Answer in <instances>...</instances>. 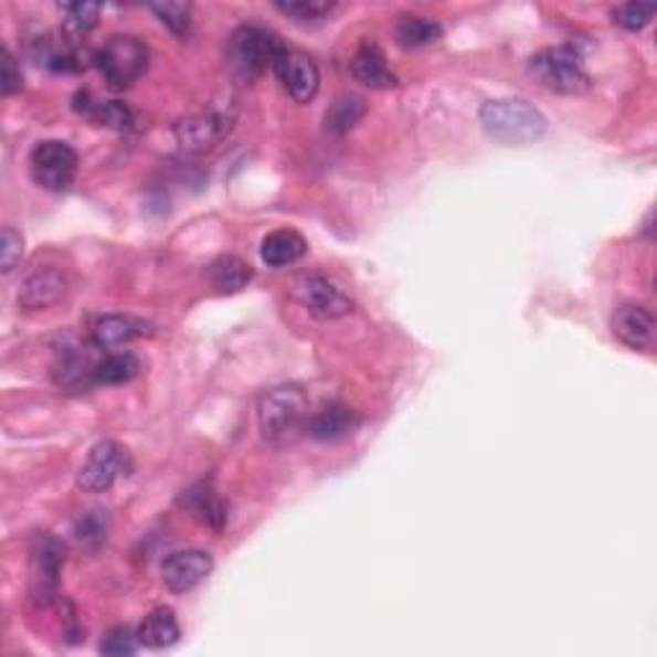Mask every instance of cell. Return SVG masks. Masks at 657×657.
Masks as SVG:
<instances>
[{
	"label": "cell",
	"instance_id": "cell-9",
	"mask_svg": "<svg viewBox=\"0 0 657 657\" xmlns=\"http://www.w3.org/2000/svg\"><path fill=\"white\" fill-rule=\"evenodd\" d=\"M290 293L308 314L324 321L352 314L354 308L352 298L342 288H337L329 278H324V275H304V278L293 283Z\"/></svg>",
	"mask_w": 657,
	"mask_h": 657
},
{
	"label": "cell",
	"instance_id": "cell-19",
	"mask_svg": "<svg viewBox=\"0 0 657 657\" xmlns=\"http://www.w3.org/2000/svg\"><path fill=\"white\" fill-rule=\"evenodd\" d=\"M308 244L304 234H298L296 229H275L263 240V259L271 267H288L296 265L300 257L306 255Z\"/></svg>",
	"mask_w": 657,
	"mask_h": 657
},
{
	"label": "cell",
	"instance_id": "cell-20",
	"mask_svg": "<svg viewBox=\"0 0 657 657\" xmlns=\"http://www.w3.org/2000/svg\"><path fill=\"white\" fill-rule=\"evenodd\" d=\"M368 114V103L362 95L342 93L331 100V106L324 114V131L335 134V137H345L347 131H352Z\"/></svg>",
	"mask_w": 657,
	"mask_h": 657
},
{
	"label": "cell",
	"instance_id": "cell-3",
	"mask_svg": "<svg viewBox=\"0 0 657 657\" xmlns=\"http://www.w3.org/2000/svg\"><path fill=\"white\" fill-rule=\"evenodd\" d=\"M529 75L542 88L560 95H581L591 88V77L583 70V57L575 46L542 50L529 60Z\"/></svg>",
	"mask_w": 657,
	"mask_h": 657
},
{
	"label": "cell",
	"instance_id": "cell-17",
	"mask_svg": "<svg viewBox=\"0 0 657 657\" xmlns=\"http://www.w3.org/2000/svg\"><path fill=\"white\" fill-rule=\"evenodd\" d=\"M186 509L193 513V517L201 521V524L211 527L213 532H221L229 521V506L224 504V498L216 494V488L211 483H198V486L188 488L183 501Z\"/></svg>",
	"mask_w": 657,
	"mask_h": 657
},
{
	"label": "cell",
	"instance_id": "cell-2",
	"mask_svg": "<svg viewBox=\"0 0 657 657\" xmlns=\"http://www.w3.org/2000/svg\"><path fill=\"white\" fill-rule=\"evenodd\" d=\"M480 126L501 145H532L548 131V118L540 108L521 98H496L480 106Z\"/></svg>",
	"mask_w": 657,
	"mask_h": 657
},
{
	"label": "cell",
	"instance_id": "cell-22",
	"mask_svg": "<svg viewBox=\"0 0 657 657\" xmlns=\"http://www.w3.org/2000/svg\"><path fill=\"white\" fill-rule=\"evenodd\" d=\"M252 267L240 257H219L211 265L209 278L219 293H240L252 283Z\"/></svg>",
	"mask_w": 657,
	"mask_h": 657
},
{
	"label": "cell",
	"instance_id": "cell-29",
	"mask_svg": "<svg viewBox=\"0 0 657 657\" xmlns=\"http://www.w3.org/2000/svg\"><path fill=\"white\" fill-rule=\"evenodd\" d=\"M139 637L137 632H131L129 627H114L106 632V637L100 639L98 650L100 655H110V657H124V655H134L139 650Z\"/></svg>",
	"mask_w": 657,
	"mask_h": 657
},
{
	"label": "cell",
	"instance_id": "cell-7",
	"mask_svg": "<svg viewBox=\"0 0 657 657\" xmlns=\"http://www.w3.org/2000/svg\"><path fill=\"white\" fill-rule=\"evenodd\" d=\"M126 473H129V453L118 442L103 439L85 457L83 468L77 473V488L85 494H106Z\"/></svg>",
	"mask_w": 657,
	"mask_h": 657
},
{
	"label": "cell",
	"instance_id": "cell-23",
	"mask_svg": "<svg viewBox=\"0 0 657 657\" xmlns=\"http://www.w3.org/2000/svg\"><path fill=\"white\" fill-rule=\"evenodd\" d=\"M141 362L131 352H116L103 358L93 370V383L100 385H124L139 375Z\"/></svg>",
	"mask_w": 657,
	"mask_h": 657
},
{
	"label": "cell",
	"instance_id": "cell-26",
	"mask_svg": "<svg viewBox=\"0 0 657 657\" xmlns=\"http://www.w3.org/2000/svg\"><path fill=\"white\" fill-rule=\"evenodd\" d=\"M108 532H110V519H108V511L103 509L85 511L83 517L75 521V540L88 550L100 548V544L106 542Z\"/></svg>",
	"mask_w": 657,
	"mask_h": 657
},
{
	"label": "cell",
	"instance_id": "cell-25",
	"mask_svg": "<svg viewBox=\"0 0 657 657\" xmlns=\"http://www.w3.org/2000/svg\"><path fill=\"white\" fill-rule=\"evenodd\" d=\"M62 19H65V34L70 39H85L95 29L100 15L98 3H65L60 6Z\"/></svg>",
	"mask_w": 657,
	"mask_h": 657
},
{
	"label": "cell",
	"instance_id": "cell-15",
	"mask_svg": "<svg viewBox=\"0 0 657 657\" xmlns=\"http://www.w3.org/2000/svg\"><path fill=\"white\" fill-rule=\"evenodd\" d=\"M350 67L354 81L362 83L370 91H388L399 85V77L388 67L385 54L375 42H362L358 52H354Z\"/></svg>",
	"mask_w": 657,
	"mask_h": 657
},
{
	"label": "cell",
	"instance_id": "cell-21",
	"mask_svg": "<svg viewBox=\"0 0 657 657\" xmlns=\"http://www.w3.org/2000/svg\"><path fill=\"white\" fill-rule=\"evenodd\" d=\"M442 39V27L437 21L426 19V15L406 13L401 15L399 23H395V42L403 50H422V46H430Z\"/></svg>",
	"mask_w": 657,
	"mask_h": 657
},
{
	"label": "cell",
	"instance_id": "cell-28",
	"mask_svg": "<svg viewBox=\"0 0 657 657\" xmlns=\"http://www.w3.org/2000/svg\"><path fill=\"white\" fill-rule=\"evenodd\" d=\"M149 8H152V13L165 23V27L172 31V34L188 36L190 13H193V6H190V3H155Z\"/></svg>",
	"mask_w": 657,
	"mask_h": 657
},
{
	"label": "cell",
	"instance_id": "cell-13",
	"mask_svg": "<svg viewBox=\"0 0 657 657\" xmlns=\"http://www.w3.org/2000/svg\"><path fill=\"white\" fill-rule=\"evenodd\" d=\"M67 290L70 283L65 273L54 271V267H39L21 283L19 304L27 311H44V308L57 306L67 296Z\"/></svg>",
	"mask_w": 657,
	"mask_h": 657
},
{
	"label": "cell",
	"instance_id": "cell-24",
	"mask_svg": "<svg viewBox=\"0 0 657 657\" xmlns=\"http://www.w3.org/2000/svg\"><path fill=\"white\" fill-rule=\"evenodd\" d=\"M34 563L39 573L36 577H42V591L46 596V591H52L54 583H57L60 568L65 563V550H62V544L54 540V537H42V540L36 542Z\"/></svg>",
	"mask_w": 657,
	"mask_h": 657
},
{
	"label": "cell",
	"instance_id": "cell-4",
	"mask_svg": "<svg viewBox=\"0 0 657 657\" xmlns=\"http://www.w3.org/2000/svg\"><path fill=\"white\" fill-rule=\"evenodd\" d=\"M95 62H98L103 81L108 83L110 91H126L147 73L149 50L141 39L118 34L100 46Z\"/></svg>",
	"mask_w": 657,
	"mask_h": 657
},
{
	"label": "cell",
	"instance_id": "cell-5",
	"mask_svg": "<svg viewBox=\"0 0 657 657\" xmlns=\"http://www.w3.org/2000/svg\"><path fill=\"white\" fill-rule=\"evenodd\" d=\"M285 44L280 36H275L273 31L259 27H242L234 31L232 42H229V65L240 77L263 75L265 70L275 67V60L280 57Z\"/></svg>",
	"mask_w": 657,
	"mask_h": 657
},
{
	"label": "cell",
	"instance_id": "cell-14",
	"mask_svg": "<svg viewBox=\"0 0 657 657\" xmlns=\"http://www.w3.org/2000/svg\"><path fill=\"white\" fill-rule=\"evenodd\" d=\"M152 324L129 314H106L91 324V339L95 347H118L131 342V339L152 335Z\"/></svg>",
	"mask_w": 657,
	"mask_h": 657
},
{
	"label": "cell",
	"instance_id": "cell-32",
	"mask_svg": "<svg viewBox=\"0 0 657 657\" xmlns=\"http://www.w3.org/2000/svg\"><path fill=\"white\" fill-rule=\"evenodd\" d=\"M0 88H3L6 98H11V95H15L23 88L21 70L15 65V57L11 54V50H3V83H0Z\"/></svg>",
	"mask_w": 657,
	"mask_h": 657
},
{
	"label": "cell",
	"instance_id": "cell-8",
	"mask_svg": "<svg viewBox=\"0 0 657 657\" xmlns=\"http://www.w3.org/2000/svg\"><path fill=\"white\" fill-rule=\"evenodd\" d=\"M234 124V110L224 106H213L203 114L188 116L176 126V139L183 152L201 155L209 152L226 137L229 129Z\"/></svg>",
	"mask_w": 657,
	"mask_h": 657
},
{
	"label": "cell",
	"instance_id": "cell-27",
	"mask_svg": "<svg viewBox=\"0 0 657 657\" xmlns=\"http://www.w3.org/2000/svg\"><path fill=\"white\" fill-rule=\"evenodd\" d=\"M283 15L296 19L300 23H316L329 19L337 11V3H324V0H296V3H278L275 6Z\"/></svg>",
	"mask_w": 657,
	"mask_h": 657
},
{
	"label": "cell",
	"instance_id": "cell-12",
	"mask_svg": "<svg viewBox=\"0 0 657 657\" xmlns=\"http://www.w3.org/2000/svg\"><path fill=\"white\" fill-rule=\"evenodd\" d=\"M213 570V558L205 550H180L162 563V581L172 593H188L201 585Z\"/></svg>",
	"mask_w": 657,
	"mask_h": 657
},
{
	"label": "cell",
	"instance_id": "cell-1",
	"mask_svg": "<svg viewBox=\"0 0 657 657\" xmlns=\"http://www.w3.org/2000/svg\"><path fill=\"white\" fill-rule=\"evenodd\" d=\"M308 399L304 388L278 385L259 399L257 422L265 442L273 447H290L306 434Z\"/></svg>",
	"mask_w": 657,
	"mask_h": 657
},
{
	"label": "cell",
	"instance_id": "cell-6",
	"mask_svg": "<svg viewBox=\"0 0 657 657\" xmlns=\"http://www.w3.org/2000/svg\"><path fill=\"white\" fill-rule=\"evenodd\" d=\"M29 170L36 186L52 193H62L77 178V152L67 141L46 139L31 149Z\"/></svg>",
	"mask_w": 657,
	"mask_h": 657
},
{
	"label": "cell",
	"instance_id": "cell-10",
	"mask_svg": "<svg viewBox=\"0 0 657 657\" xmlns=\"http://www.w3.org/2000/svg\"><path fill=\"white\" fill-rule=\"evenodd\" d=\"M273 73L280 77L283 88L288 91V95L296 103H308L316 98L321 85V75L316 62L308 57L304 52H293L285 46L283 54L275 60Z\"/></svg>",
	"mask_w": 657,
	"mask_h": 657
},
{
	"label": "cell",
	"instance_id": "cell-16",
	"mask_svg": "<svg viewBox=\"0 0 657 657\" xmlns=\"http://www.w3.org/2000/svg\"><path fill=\"white\" fill-rule=\"evenodd\" d=\"M360 426V416L345 403H329L308 416L306 434L319 442H339L347 439Z\"/></svg>",
	"mask_w": 657,
	"mask_h": 657
},
{
	"label": "cell",
	"instance_id": "cell-31",
	"mask_svg": "<svg viewBox=\"0 0 657 657\" xmlns=\"http://www.w3.org/2000/svg\"><path fill=\"white\" fill-rule=\"evenodd\" d=\"M23 257V236L13 226L3 229V273H11Z\"/></svg>",
	"mask_w": 657,
	"mask_h": 657
},
{
	"label": "cell",
	"instance_id": "cell-11",
	"mask_svg": "<svg viewBox=\"0 0 657 657\" xmlns=\"http://www.w3.org/2000/svg\"><path fill=\"white\" fill-rule=\"evenodd\" d=\"M614 337L624 347L635 352H653L657 345V321L650 308L639 304H624L616 308L614 319Z\"/></svg>",
	"mask_w": 657,
	"mask_h": 657
},
{
	"label": "cell",
	"instance_id": "cell-30",
	"mask_svg": "<svg viewBox=\"0 0 657 657\" xmlns=\"http://www.w3.org/2000/svg\"><path fill=\"white\" fill-rule=\"evenodd\" d=\"M655 13H657L655 3H627V6L616 8L614 23L627 31H643L647 23L653 21Z\"/></svg>",
	"mask_w": 657,
	"mask_h": 657
},
{
	"label": "cell",
	"instance_id": "cell-18",
	"mask_svg": "<svg viewBox=\"0 0 657 657\" xmlns=\"http://www.w3.org/2000/svg\"><path fill=\"white\" fill-rule=\"evenodd\" d=\"M139 645L147 650H168L180 639L178 616L170 606H157L145 616V622L137 629Z\"/></svg>",
	"mask_w": 657,
	"mask_h": 657
}]
</instances>
